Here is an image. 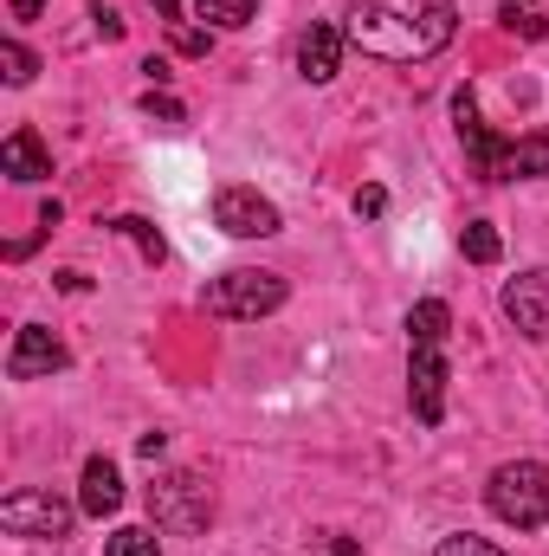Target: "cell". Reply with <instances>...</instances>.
Returning a JSON list of instances; mask_svg holds the SVG:
<instances>
[{
	"instance_id": "obj_1",
	"label": "cell",
	"mask_w": 549,
	"mask_h": 556,
	"mask_svg": "<svg viewBox=\"0 0 549 556\" xmlns=\"http://www.w3.org/2000/svg\"><path fill=\"white\" fill-rule=\"evenodd\" d=\"M452 26H459L452 0H433L420 20L395 13V7H356L343 33H349V46H362L369 59H395V65H413V59H433L439 46H452Z\"/></svg>"
},
{
	"instance_id": "obj_2",
	"label": "cell",
	"mask_w": 549,
	"mask_h": 556,
	"mask_svg": "<svg viewBox=\"0 0 549 556\" xmlns=\"http://www.w3.org/2000/svg\"><path fill=\"white\" fill-rule=\"evenodd\" d=\"M485 505H491L505 525H518V531L549 525V466L544 459H511V466H498L491 485H485Z\"/></svg>"
},
{
	"instance_id": "obj_3",
	"label": "cell",
	"mask_w": 549,
	"mask_h": 556,
	"mask_svg": "<svg viewBox=\"0 0 549 556\" xmlns=\"http://www.w3.org/2000/svg\"><path fill=\"white\" fill-rule=\"evenodd\" d=\"M201 304H207L214 317H233V324H259V317H272L278 304H284V278H278V273H259V266H240V273L207 278Z\"/></svg>"
},
{
	"instance_id": "obj_4",
	"label": "cell",
	"mask_w": 549,
	"mask_h": 556,
	"mask_svg": "<svg viewBox=\"0 0 549 556\" xmlns=\"http://www.w3.org/2000/svg\"><path fill=\"white\" fill-rule=\"evenodd\" d=\"M149 511H155V525H168V531H207L214 492L201 485V472H162V479L149 485Z\"/></svg>"
},
{
	"instance_id": "obj_5",
	"label": "cell",
	"mask_w": 549,
	"mask_h": 556,
	"mask_svg": "<svg viewBox=\"0 0 549 556\" xmlns=\"http://www.w3.org/2000/svg\"><path fill=\"white\" fill-rule=\"evenodd\" d=\"M72 518L78 511L65 498H52V492H13V498H0V525L13 538H65Z\"/></svg>"
},
{
	"instance_id": "obj_6",
	"label": "cell",
	"mask_w": 549,
	"mask_h": 556,
	"mask_svg": "<svg viewBox=\"0 0 549 556\" xmlns=\"http://www.w3.org/2000/svg\"><path fill=\"white\" fill-rule=\"evenodd\" d=\"M214 220H220L233 240H266V233L284 227L278 207L259 194V188H220V194H214Z\"/></svg>"
},
{
	"instance_id": "obj_7",
	"label": "cell",
	"mask_w": 549,
	"mask_h": 556,
	"mask_svg": "<svg viewBox=\"0 0 549 556\" xmlns=\"http://www.w3.org/2000/svg\"><path fill=\"white\" fill-rule=\"evenodd\" d=\"M72 356H65V343L46 330V324H20L13 330V350H7V376L13 382H39V376H59Z\"/></svg>"
},
{
	"instance_id": "obj_8",
	"label": "cell",
	"mask_w": 549,
	"mask_h": 556,
	"mask_svg": "<svg viewBox=\"0 0 549 556\" xmlns=\"http://www.w3.org/2000/svg\"><path fill=\"white\" fill-rule=\"evenodd\" d=\"M408 402H413V420H426V427L446 415V356H439V343H413Z\"/></svg>"
},
{
	"instance_id": "obj_9",
	"label": "cell",
	"mask_w": 549,
	"mask_h": 556,
	"mask_svg": "<svg viewBox=\"0 0 549 556\" xmlns=\"http://www.w3.org/2000/svg\"><path fill=\"white\" fill-rule=\"evenodd\" d=\"M505 317L518 324V337H549V266L505 285Z\"/></svg>"
},
{
	"instance_id": "obj_10",
	"label": "cell",
	"mask_w": 549,
	"mask_h": 556,
	"mask_svg": "<svg viewBox=\"0 0 549 556\" xmlns=\"http://www.w3.org/2000/svg\"><path fill=\"white\" fill-rule=\"evenodd\" d=\"M452 124H459V142H465L472 168L491 181V168H498V149H505V142H491L485 117H478V104H472V85H459V91H452Z\"/></svg>"
},
{
	"instance_id": "obj_11",
	"label": "cell",
	"mask_w": 549,
	"mask_h": 556,
	"mask_svg": "<svg viewBox=\"0 0 549 556\" xmlns=\"http://www.w3.org/2000/svg\"><path fill=\"white\" fill-rule=\"evenodd\" d=\"M343 46H349V33L317 20V26L297 39V72H304L310 85H330V78H336V65H343Z\"/></svg>"
},
{
	"instance_id": "obj_12",
	"label": "cell",
	"mask_w": 549,
	"mask_h": 556,
	"mask_svg": "<svg viewBox=\"0 0 549 556\" xmlns=\"http://www.w3.org/2000/svg\"><path fill=\"white\" fill-rule=\"evenodd\" d=\"M117 505H124V479H117V466L104 453H91L85 459V479H78V511L85 518H111Z\"/></svg>"
},
{
	"instance_id": "obj_13",
	"label": "cell",
	"mask_w": 549,
	"mask_h": 556,
	"mask_svg": "<svg viewBox=\"0 0 549 556\" xmlns=\"http://www.w3.org/2000/svg\"><path fill=\"white\" fill-rule=\"evenodd\" d=\"M537 175H549V137H518L498 149L491 181H537Z\"/></svg>"
},
{
	"instance_id": "obj_14",
	"label": "cell",
	"mask_w": 549,
	"mask_h": 556,
	"mask_svg": "<svg viewBox=\"0 0 549 556\" xmlns=\"http://www.w3.org/2000/svg\"><path fill=\"white\" fill-rule=\"evenodd\" d=\"M0 168L13 181H46L52 175V155H46V142L33 137V130H13V137L0 142Z\"/></svg>"
},
{
	"instance_id": "obj_15",
	"label": "cell",
	"mask_w": 549,
	"mask_h": 556,
	"mask_svg": "<svg viewBox=\"0 0 549 556\" xmlns=\"http://www.w3.org/2000/svg\"><path fill=\"white\" fill-rule=\"evenodd\" d=\"M446 330H452V311L439 298H420L408 311V343H446Z\"/></svg>"
},
{
	"instance_id": "obj_16",
	"label": "cell",
	"mask_w": 549,
	"mask_h": 556,
	"mask_svg": "<svg viewBox=\"0 0 549 556\" xmlns=\"http://www.w3.org/2000/svg\"><path fill=\"white\" fill-rule=\"evenodd\" d=\"M111 233H124V240L137 247L149 266H162V260H168V240H162V233H155V227H149L142 214H124V220H111Z\"/></svg>"
},
{
	"instance_id": "obj_17",
	"label": "cell",
	"mask_w": 549,
	"mask_h": 556,
	"mask_svg": "<svg viewBox=\"0 0 549 556\" xmlns=\"http://www.w3.org/2000/svg\"><path fill=\"white\" fill-rule=\"evenodd\" d=\"M459 253H465L472 266H498V253H505V240H498V227H491V220H472V227L459 233Z\"/></svg>"
},
{
	"instance_id": "obj_18",
	"label": "cell",
	"mask_w": 549,
	"mask_h": 556,
	"mask_svg": "<svg viewBox=\"0 0 549 556\" xmlns=\"http://www.w3.org/2000/svg\"><path fill=\"white\" fill-rule=\"evenodd\" d=\"M194 13L214 20V26H246L259 13V0H194Z\"/></svg>"
},
{
	"instance_id": "obj_19",
	"label": "cell",
	"mask_w": 549,
	"mask_h": 556,
	"mask_svg": "<svg viewBox=\"0 0 549 556\" xmlns=\"http://www.w3.org/2000/svg\"><path fill=\"white\" fill-rule=\"evenodd\" d=\"M111 556H162V544H155V531H142V525H124V531H111V544H104Z\"/></svg>"
},
{
	"instance_id": "obj_20",
	"label": "cell",
	"mask_w": 549,
	"mask_h": 556,
	"mask_svg": "<svg viewBox=\"0 0 549 556\" xmlns=\"http://www.w3.org/2000/svg\"><path fill=\"white\" fill-rule=\"evenodd\" d=\"M0 65H7V85H33V72H39V59H33L20 39H7V46H0Z\"/></svg>"
},
{
	"instance_id": "obj_21",
	"label": "cell",
	"mask_w": 549,
	"mask_h": 556,
	"mask_svg": "<svg viewBox=\"0 0 549 556\" xmlns=\"http://www.w3.org/2000/svg\"><path fill=\"white\" fill-rule=\"evenodd\" d=\"M433 556H505L498 544H485V538H472V531H459V538H439Z\"/></svg>"
},
{
	"instance_id": "obj_22",
	"label": "cell",
	"mask_w": 549,
	"mask_h": 556,
	"mask_svg": "<svg viewBox=\"0 0 549 556\" xmlns=\"http://www.w3.org/2000/svg\"><path fill=\"white\" fill-rule=\"evenodd\" d=\"M142 111H149V117H162V124H181V117H188V111H181V104H175L168 91H155V85L142 91Z\"/></svg>"
},
{
	"instance_id": "obj_23",
	"label": "cell",
	"mask_w": 549,
	"mask_h": 556,
	"mask_svg": "<svg viewBox=\"0 0 549 556\" xmlns=\"http://www.w3.org/2000/svg\"><path fill=\"white\" fill-rule=\"evenodd\" d=\"M207 46H214V39H207L201 26H175V52H188V59H207Z\"/></svg>"
},
{
	"instance_id": "obj_24",
	"label": "cell",
	"mask_w": 549,
	"mask_h": 556,
	"mask_svg": "<svg viewBox=\"0 0 549 556\" xmlns=\"http://www.w3.org/2000/svg\"><path fill=\"white\" fill-rule=\"evenodd\" d=\"M498 20H505L511 33H524V39H544V20H537V13H518V7H505Z\"/></svg>"
},
{
	"instance_id": "obj_25",
	"label": "cell",
	"mask_w": 549,
	"mask_h": 556,
	"mask_svg": "<svg viewBox=\"0 0 549 556\" xmlns=\"http://www.w3.org/2000/svg\"><path fill=\"white\" fill-rule=\"evenodd\" d=\"M91 20H98V39H124V20L111 7H91Z\"/></svg>"
},
{
	"instance_id": "obj_26",
	"label": "cell",
	"mask_w": 549,
	"mask_h": 556,
	"mask_svg": "<svg viewBox=\"0 0 549 556\" xmlns=\"http://www.w3.org/2000/svg\"><path fill=\"white\" fill-rule=\"evenodd\" d=\"M382 207H388V194H382V188H362V194H356V214H362V220H375Z\"/></svg>"
},
{
	"instance_id": "obj_27",
	"label": "cell",
	"mask_w": 549,
	"mask_h": 556,
	"mask_svg": "<svg viewBox=\"0 0 549 556\" xmlns=\"http://www.w3.org/2000/svg\"><path fill=\"white\" fill-rule=\"evenodd\" d=\"M137 453H142V459H162V453H168V433H142Z\"/></svg>"
},
{
	"instance_id": "obj_28",
	"label": "cell",
	"mask_w": 549,
	"mask_h": 556,
	"mask_svg": "<svg viewBox=\"0 0 549 556\" xmlns=\"http://www.w3.org/2000/svg\"><path fill=\"white\" fill-rule=\"evenodd\" d=\"M323 556H362V544H356V538H330V551Z\"/></svg>"
},
{
	"instance_id": "obj_29",
	"label": "cell",
	"mask_w": 549,
	"mask_h": 556,
	"mask_svg": "<svg viewBox=\"0 0 549 556\" xmlns=\"http://www.w3.org/2000/svg\"><path fill=\"white\" fill-rule=\"evenodd\" d=\"M149 7H155V13H162L168 26H181V7H175V0H149Z\"/></svg>"
},
{
	"instance_id": "obj_30",
	"label": "cell",
	"mask_w": 549,
	"mask_h": 556,
	"mask_svg": "<svg viewBox=\"0 0 549 556\" xmlns=\"http://www.w3.org/2000/svg\"><path fill=\"white\" fill-rule=\"evenodd\" d=\"M13 20H39V0H13Z\"/></svg>"
}]
</instances>
